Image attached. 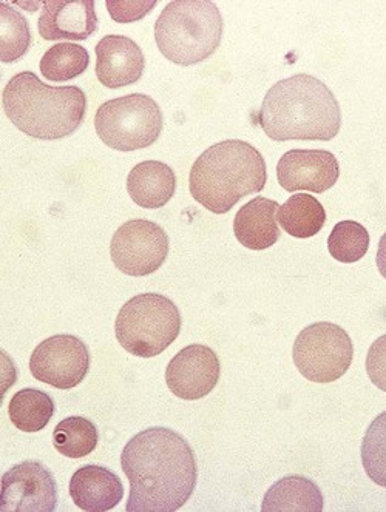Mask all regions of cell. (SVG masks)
Returning a JSON list of instances; mask_svg holds the SVG:
<instances>
[{
  "instance_id": "16",
  "label": "cell",
  "mask_w": 386,
  "mask_h": 512,
  "mask_svg": "<svg viewBox=\"0 0 386 512\" xmlns=\"http://www.w3.org/2000/svg\"><path fill=\"white\" fill-rule=\"evenodd\" d=\"M70 496L82 511L105 512L121 503L124 486L118 475L109 468L87 465L73 474Z\"/></svg>"
},
{
  "instance_id": "26",
  "label": "cell",
  "mask_w": 386,
  "mask_h": 512,
  "mask_svg": "<svg viewBox=\"0 0 386 512\" xmlns=\"http://www.w3.org/2000/svg\"><path fill=\"white\" fill-rule=\"evenodd\" d=\"M360 452L366 475L386 488V411L377 415L366 429Z\"/></svg>"
},
{
  "instance_id": "7",
  "label": "cell",
  "mask_w": 386,
  "mask_h": 512,
  "mask_svg": "<svg viewBox=\"0 0 386 512\" xmlns=\"http://www.w3.org/2000/svg\"><path fill=\"white\" fill-rule=\"evenodd\" d=\"M160 105L143 93L110 99L98 108L95 128L101 141L118 152H135L155 144L163 132Z\"/></svg>"
},
{
  "instance_id": "20",
  "label": "cell",
  "mask_w": 386,
  "mask_h": 512,
  "mask_svg": "<svg viewBox=\"0 0 386 512\" xmlns=\"http://www.w3.org/2000/svg\"><path fill=\"white\" fill-rule=\"evenodd\" d=\"M278 221L289 235L306 240L317 235L325 226V207L312 195H292L283 206H280Z\"/></svg>"
},
{
  "instance_id": "8",
  "label": "cell",
  "mask_w": 386,
  "mask_h": 512,
  "mask_svg": "<svg viewBox=\"0 0 386 512\" xmlns=\"http://www.w3.org/2000/svg\"><path fill=\"white\" fill-rule=\"evenodd\" d=\"M295 366L312 383H334L351 368L354 344L334 323L311 324L295 338L292 349Z\"/></svg>"
},
{
  "instance_id": "13",
  "label": "cell",
  "mask_w": 386,
  "mask_h": 512,
  "mask_svg": "<svg viewBox=\"0 0 386 512\" xmlns=\"http://www.w3.org/2000/svg\"><path fill=\"white\" fill-rule=\"evenodd\" d=\"M339 176V161L326 150H289L277 164L278 184L289 193H325Z\"/></svg>"
},
{
  "instance_id": "15",
  "label": "cell",
  "mask_w": 386,
  "mask_h": 512,
  "mask_svg": "<svg viewBox=\"0 0 386 512\" xmlns=\"http://www.w3.org/2000/svg\"><path fill=\"white\" fill-rule=\"evenodd\" d=\"M39 34L45 41H85L98 30L93 0H48L39 17Z\"/></svg>"
},
{
  "instance_id": "1",
  "label": "cell",
  "mask_w": 386,
  "mask_h": 512,
  "mask_svg": "<svg viewBox=\"0 0 386 512\" xmlns=\"http://www.w3.org/2000/svg\"><path fill=\"white\" fill-rule=\"evenodd\" d=\"M121 466L130 482L127 512L178 511L197 486L193 449L172 429L150 428L130 438Z\"/></svg>"
},
{
  "instance_id": "17",
  "label": "cell",
  "mask_w": 386,
  "mask_h": 512,
  "mask_svg": "<svg viewBox=\"0 0 386 512\" xmlns=\"http://www.w3.org/2000/svg\"><path fill=\"white\" fill-rule=\"evenodd\" d=\"M278 207L274 199L257 196L244 204L234 219L235 238L241 246L251 250H266L280 240Z\"/></svg>"
},
{
  "instance_id": "19",
  "label": "cell",
  "mask_w": 386,
  "mask_h": 512,
  "mask_svg": "<svg viewBox=\"0 0 386 512\" xmlns=\"http://www.w3.org/2000/svg\"><path fill=\"white\" fill-rule=\"evenodd\" d=\"M322 491L302 475H288L275 482L261 503L263 512H322Z\"/></svg>"
},
{
  "instance_id": "27",
  "label": "cell",
  "mask_w": 386,
  "mask_h": 512,
  "mask_svg": "<svg viewBox=\"0 0 386 512\" xmlns=\"http://www.w3.org/2000/svg\"><path fill=\"white\" fill-rule=\"evenodd\" d=\"M156 0H147V2H121V0H107V10L113 21L119 24H130V22L139 21L146 17L153 8L156 7Z\"/></svg>"
},
{
  "instance_id": "21",
  "label": "cell",
  "mask_w": 386,
  "mask_h": 512,
  "mask_svg": "<svg viewBox=\"0 0 386 512\" xmlns=\"http://www.w3.org/2000/svg\"><path fill=\"white\" fill-rule=\"evenodd\" d=\"M55 401L47 392L27 388L16 392L8 405L11 423L22 432H39L55 415Z\"/></svg>"
},
{
  "instance_id": "2",
  "label": "cell",
  "mask_w": 386,
  "mask_h": 512,
  "mask_svg": "<svg viewBox=\"0 0 386 512\" xmlns=\"http://www.w3.org/2000/svg\"><path fill=\"white\" fill-rule=\"evenodd\" d=\"M257 121L277 142L331 141L342 127V110L328 85L311 75H295L272 85Z\"/></svg>"
},
{
  "instance_id": "29",
  "label": "cell",
  "mask_w": 386,
  "mask_h": 512,
  "mask_svg": "<svg viewBox=\"0 0 386 512\" xmlns=\"http://www.w3.org/2000/svg\"><path fill=\"white\" fill-rule=\"evenodd\" d=\"M377 269L386 280V233L380 238L379 250L376 256Z\"/></svg>"
},
{
  "instance_id": "10",
  "label": "cell",
  "mask_w": 386,
  "mask_h": 512,
  "mask_svg": "<svg viewBox=\"0 0 386 512\" xmlns=\"http://www.w3.org/2000/svg\"><path fill=\"white\" fill-rule=\"evenodd\" d=\"M89 371V347L75 335L47 338L31 354V375L61 391L76 388Z\"/></svg>"
},
{
  "instance_id": "25",
  "label": "cell",
  "mask_w": 386,
  "mask_h": 512,
  "mask_svg": "<svg viewBox=\"0 0 386 512\" xmlns=\"http://www.w3.org/2000/svg\"><path fill=\"white\" fill-rule=\"evenodd\" d=\"M370 249V233L356 221H340L328 238V250L334 260L351 264L362 260Z\"/></svg>"
},
{
  "instance_id": "18",
  "label": "cell",
  "mask_w": 386,
  "mask_h": 512,
  "mask_svg": "<svg viewBox=\"0 0 386 512\" xmlns=\"http://www.w3.org/2000/svg\"><path fill=\"white\" fill-rule=\"evenodd\" d=\"M127 192L139 207L161 209L177 192V175L164 162H139L127 176Z\"/></svg>"
},
{
  "instance_id": "23",
  "label": "cell",
  "mask_w": 386,
  "mask_h": 512,
  "mask_svg": "<svg viewBox=\"0 0 386 512\" xmlns=\"http://www.w3.org/2000/svg\"><path fill=\"white\" fill-rule=\"evenodd\" d=\"M53 445L68 459H82L98 446V429L84 417H67L53 432Z\"/></svg>"
},
{
  "instance_id": "14",
  "label": "cell",
  "mask_w": 386,
  "mask_h": 512,
  "mask_svg": "<svg viewBox=\"0 0 386 512\" xmlns=\"http://www.w3.org/2000/svg\"><path fill=\"white\" fill-rule=\"evenodd\" d=\"M96 78L107 88H122L143 78L146 58L132 39L109 34L96 45Z\"/></svg>"
},
{
  "instance_id": "3",
  "label": "cell",
  "mask_w": 386,
  "mask_h": 512,
  "mask_svg": "<svg viewBox=\"0 0 386 512\" xmlns=\"http://www.w3.org/2000/svg\"><path fill=\"white\" fill-rule=\"evenodd\" d=\"M266 182L265 158L254 145L227 139L209 147L193 162L189 189L204 209L223 215L246 196L260 193Z\"/></svg>"
},
{
  "instance_id": "6",
  "label": "cell",
  "mask_w": 386,
  "mask_h": 512,
  "mask_svg": "<svg viewBox=\"0 0 386 512\" xmlns=\"http://www.w3.org/2000/svg\"><path fill=\"white\" fill-rule=\"evenodd\" d=\"M181 324L180 310L172 300L161 294H139L119 310L115 334L129 354L152 358L177 341Z\"/></svg>"
},
{
  "instance_id": "12",
  "label": "cell",
  "mask_w": 386,
  "mask_h": 512,
  "mask_svg": "<svg viewBox=\"0 0 386 512\" xmlns=\"http://www.w3.org/2000/svg\"><path fill=\"white\" fill-rule=\"evenodd\" d=\"M221 375L220 358L204 344H190L170 360L167 388L181 400H201L214 391Z\"/></svg>"
},
{
  "instance_id": "9",
  "label": "cell",
  "mask_w": 386,
  "mask_h": 512,
  "mask_svg": "<svg viewBox=\"0 0 386 512\" xmlns=\"http://www.w3.org/2000/svg\"><path fill=\"white\" fill-rule=\"evenodd\" d=\"M169 247L163 227L149 219H132L113 235L110 256L116 269L129 277H147L163 266Z\"/></svg>"
},
{
  "instance_id": "4",
  "label": "cell",
  "mask_w": 386,
  "mask_h": 512,
  "mask_svg": "<svg viewBox=\"0 0 386 512\" xmlns=\"http://www.w3.org/2000/svg\"><path fill=\"white\" fill-rule=\"evenodd\" d=\"M2 105L8 119L25 135L58 141L81 127L87 96L75 85L50 87L31 71H22L4 88Z\"/></svg>"
},
{
  "instance_id": "5",
  "label": "cell",
  "mask_w": 386,
  "mask_h": 512,
  "mask_svg": "<svg viewBox=\"0 0 386 512\" xmlns=\"http://www.w3.org/2000/svg\"><path fill=\"white\" fill-rule=\"evenodd\" d=\"M223 17L209 0H173L155 24V41L164 58L181 67L209 59L223 39Z\"/></svg>"
},
{
  "instance_id": "22",
  "label": "cell",
  "mask_w": 386,
  "mask_h": 512,
  "mask_svg": "<svg viewBox=\"0 0 386 512\" xmlns=\"http://www.w3.org/2000/svg\"><path fill=\"white\" fill-rule=\"evenodd\" d=\"M90 65L89 51L78 44H56L48 48L39 62L42 76L51 82L78 78Z\"/></svg>"
},
{
  "instance_id": "28",
  "label": "cell",
  "mask_w": 386,
  "mask_h": 512,
  "mask_svg": "<svg viewBox=\"0 0 386 512\" xmlns=\"http://www.w3.org/2000/svg\"><path fill=\"white\" fill-rule=\"evenodd\" d=\"M366 372L374 386L386 392V335L377 338L366 355Z\"/></svg>"
},
{
  "instance_id": "11",
  "label": "cell",
  "mask_w": 386,
  "mask_h": 512,
  "mask_svg": "<svg viewBox=\"0 0 386 512\" xmlns=\"http://www.w3.org/2000/svg\"><path fill=\"white\" fill-rule=\"evenodd\" d=\"M58 508V483L36 460L14 465L2 475L0 511L55 512Z\"/></svg>"
},
{
  "instance_id": "24",
  "label": "cell",
  "mask_w": 386,
  "mask_h": 512,
  "mask_svg": "<svg viewBox=\"0 0 386 512\" xmlns=\"http://www.w3.org/2000/svg\"><path fill=\"white\" fill-rule=\"evenodd\" d=\"M0 61L13 64L27 53L31 45V31L27 19L10 4H0Z\"/></svg>"
}]
</instances>
